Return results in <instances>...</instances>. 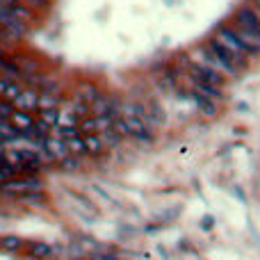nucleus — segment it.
<instances>
[{
  "mask_svg": "<svg viewBox=\"0 0 260 260\" xmlns=\"http://www.w3.org/2000/svg\"><path fill=\"white\" fill-rule=\"evenodd\" d=\"M212 39H215L217 44H221L231 53L233 64H235V69H238V71H242V69L247 67V59L251 57V53H249L247 46H244L242 41L235 37L233 27H219V30L215 32V37H212Z\"/></svg>",
  "mask_w": 260,
  "mask_h": 260,
  "instance_id": "nucleus-1",
  "label": "nucleus"
},
{
  "mask_svg": "<svg viewBox=\"0 0 260 260\" xmlns=\"http://www.w3.org/2000/svg\"><path fill=\"white\" fill-rule=\"evenodd\" d=\"M41 192V180L37 176H21V178H9L0 185V194H9V197H27V194Z\"/></svg>",
  "mask_w": 260,
  "mask_h": 260,
  "instance_id": "nucleus-2",
  "label": "nucleus"
},
{
  "mask_svg": "<svg viewBox=\"0 0 260 260\" xmlns=\"http://www.w3.org/2000/svg\"><path fill=\"white\" fill-rule=\"evenodd\" d=\"M194 62H197V64H206V67L215 69V71H219L221 76H229V78H235L240 73V71H235L231 64H226L224 59H221L219 55L210 48V44H206L203 48L194 50Z\"/></svg>",
  "mask_w": 260,
  "mask_h": 260,
  "instance_id": "nucleus-3",
  "label": "nucleus"
},
{
  "mask_svg": "<svg viewBox=\"0 0 260 260\" xmlns=\"http://www.w3.org/2000/svg\"><path fill=\"white\" fill-rule=\"evenodd\" d=\"M16 110H25V112H37L39 110V89L35 87H23V91L12 101Z\"/></svg>",
  "mask_w": 260,
  "mask_h": 260,
  "instance_id": "nucleus-4",
  "label": "nucleus"
},
{
  "mask_svg": "<svg viewBox=\"0 0 260 260\" xmlns=\"http://www.w3.org/2000/svg\"><path fill=\"white\" fill-rule=\"evenodd\" d=\"M189 76L197 78V80H203V82H210V85L215 87H221L224 85V76H221L219 71H215V69L206 67V64H192V71H189Z\"/></svg>",
  "mask_w": 260,
  "mask_h": 260,
  "instance_id": "nucleus-5",
  "label": "nucleus"
},
{
  "mask_svg": "<svg viewBox=\"0 0 260 260\" xmlns=\"http://www.w3.org/2000/svg\"><path fill=\"white\" fill-rule=\"evenodd\" d=\"M233 25L235 27H242V30H249V32H256V35H260V21L258 16L253 14L251 7H242L238 14H235L233 18Z\"/></svg>",
  "mask_w": 260,
  "mask_h": 260,
  "instance_id": "nucleus-6",
  "label": "nucleus"
},
{
  "mask_svg": "<svg viewBox=\"0 0 260 260\" xmlns=\"http://www.w3.org/2000/svg\"><path fill=\"white\" fill-rule=\"evenodd\" d=\"M44 148L48 151V155L53 157L55 162H62L64 157H69L71 153H69L67 144H64L62 137H55V135H48V137H44Z\"/></svg>",
  "mask_w": 260,
  "mask_h": 260,
  "instance_id": "nucleus-7",
  "label": "nucleus"
},
{
  "mask_svg": "<svg viewBox=\"0 0 260 260\" xmlns=\"http://www.w3.org/2000/svg\"><path fill=\"white\" fill-rule=\"evenodd\" d=\"M7 121L12 123L18 133H30L32 126H35V121H37V117H35V112H25V110H16V108H14V112L9 114Z\"/></svg>",
  "mask_w": 260,
  "mask_h": 260,
  "instance_id": "nucleus-8",
  "label": "nucleus"
},
{
  "mask_svg": "<svg viewBox=\"0 0 260 260\" xmlns=\"http://www.w3.org/2000/svg\"><path fill=\"white\" fill-rule=\"evenodd\" d=\"M23 82H18V80H9V78H3L0 76V99H5V101H14L18 94L23 91Z\"/></svg>",
  "mask_w": 260,
  "mask_h": 260,
  "instance_id": "nucleus-9",
  "label": "nucleus"
},
{
  "mask_svg": "<svg viewBox=\"0 0 260 260\" xmlns=\"http://www.w3.org/2000/svg\"><path fill=\"white\" fill-rule=\"evenodd\" d=\"M189 80H192V85H194V94H201V96H206V99H212V101H219L221 99L219 87L210 85V82L197 80V78H192V76H189Z\"/></svg>",
  "mask_w": 260,
  "mask_h": 260,
  "instance_id": "nucleus-10",
  "label": "nucleus"
},
{
  "mask_svg": "<svg viewBox=\"0 0 260 260\" xmlns=\"http://www.w3.org/2000/svg\"><path fill=\"white\" fill-rule=\"evenodd\" d=\"M64 103L59 91H39V110H50V108H59Z\"/></svg>",
  "mask_w": 260,
  "mask_h": 260,
  "instance_id": "nucleus-11",
  "label": "nucleus"
},
{
  "mask_svg": "<svg viewBox=\"0 0 260 260\" xmlns=\"http://www.w3.org/2000/svg\"><path fill=\"white\" fill-rule=\"evenodd\" d=\"M82 139H85V148H87L89 155H101V153L105 151V144H103V139H101L99 133L82 135Z\"/></svg>",
  "mask_w": 260,
  "mask_h": 260,
  "instance_id": "nucleus-12",
  "label": "nucleus"
},
{
  "mask_svg": "<svg viewBox=\"0 0 260 260\" xmlns=\"http://www.w3.org/2000/svg\"><path fill=\"white\" fill-rule=\"evenodd\" d=\"M99 96H101V91H99V87H96V85H87V82H85V85H80L76 89V99L82 101V103H87V105H91L96 99H99Z\"/></svg>",
  "mask_w": 260,
  "mask_h": 260,
  "instance_id": "nucleus-13",
  "label": "nucleus"
},
{
  "mask_svg": "<svg viewBox=\"0 0 260 260\" xmlns=\"http://www.w3.org/2000/svg\"><path fill=\"white\" fill-rule=\"evenodd\" d=\"M53 253H55L53 247L46 242H32L30 244V256L37 258V260H48V258H53Z\"/></svg>",
  "mask_w": 260,
  "mask_h": 260,
  "instance_id": "nucleus-14",
  "label": "nucleus"
},
{
  "mask_svg": "<svg viewBox=\"0 0 260 260\" xmlns=\"http://www.w3.org/2000/svg\"><path fill=\"white\" fill-rule=\"evenodd\" d=\"M64 144H67V148H69V153H71V155H85V153H87L82 135H76V137L64 139Z\"/></svg>",
  "mask_w": 260,
  "mask_h": 260,
  "instance_id": "nucleus-15",
  "label": "nucleus"
},
{
  "mask_svg": "<svg viewBox=\"0 0 260 260\" xmlns=\"http://www.w3.org/2000/svg\"><path fill=\"white\" fill-rule=\"evenodd\" d=\"M21 247H23V240L18 238V235H3V238H0V249H3V251L14 253Z\"/></svg>",
  "mask_w": 260,
  "mask_h": 260,
  "instance_id": "nucleus-16",
  "label": "nucleus"
},
{
  "mask_svg": "<svg viewBox=\"0 0 260 260\" xmlns=\"http://www.w3.org/2000/svg\"><path fill=\"white\" fill-rule=\"evenodd\" d=\"M39 112V121H44V123H48L50 128H55L57 126V121H59V108H50V110H37Z\"/></svg>",
  "mask_w": 260,
  "mask_h": 260,
  "instance_id": "nucleus-17",
  "label": "nucleus"
},
{
  "mask_svg": "<svg viewBox=\"0 0 260 260\" xmlns=\"http://www.w3.org/2000/svg\"><path fill=\"white\" fill-rule=\"evenodd\" d=\"M194 101H197V105L201 108L203 114H208V117H215V114H217L215 101H212V99H206V96H201V94H194Z\"/></svg>",
  "mask_w": 260,
  "mask_h": 260,
  "instance_id": "nucleus-18",
  "label": "nucleus"
},
{
  "mask_svg": "<svg viewBox=\"0 0 260 260\" xmlns=\"http://www.w3.org/2000/svg\"><path fill=\"white\" fill-rule=\"evenodd\" d=\"M99 135H101V139H103L105 146H117V144L121 142V135H119L114 128H108V130H103V133H99Z\"/></svg>",
  "mask_w": 260,
  "mask_h": 260,
  "instance_id": "nucleus-19",
  "label": "nucleus"
},
{
  "mask_svg": "<svg viewBox=\"0 0 260 260\" xmlns=\"http://www.w3.org/2000/svg\"><path fill=\"white\" fill-rule=\"evenodd\" d=\"M16 3H23V5H27L30 9H46L50 5V0H16Z\"/></svg>",
  "mask_w": 260,
  "mask_h": 260,
  "instance_id": "nucleus-20",
  "label": "nucleus"
},
{
  "mask_svg": "<svg viewBox=\"0 0 260 260\" xmlns=\"http://www.w3.org/2000/svg\"><path fill=\"white\" fill-rule=\"evenodd\" d=\"M12 112H14V103H12V101L0 99V117L9 119V114H12Z\"/></svg>",
  "mask_w": 260,
  "mask_h": 260,
  "instance_id": "nucleus-21",
  "label": "nucleus"
},
{
  "mask_svg": "<svg viewBox=\"0 0 260 260\" xmlns=\"http://www.w3.org/2000/svg\"><path fill=\"white\" fill-rule=\"evenodd\" d=\"M59 165H62V169H76V167H78V160H76V155H69V157H64Z\"/></svg>",
  "mask_w": 260,
  "mask_h": 260,
  "instance_id": "nucleus-22",
  "label": "nucleus"
},
{
  "mask_svg": "<svg viewBox=\"0 0 260 260\" xmlns=\"http://www.w3.org/2000/svg\"><path fill=\"white\" fill-rule=\"evenodd\" d=\"M96 260H119V258H114V256H96Z\"/></svg>",
  "mask_w": 260,
  "mask_h": 260,
  "instance_id": "nucleus-23",
  "label": "nucleus"
},
{
  "mask_svg": "<svg viewBox=\"0 0 260 260\" xmlns=\"http://www.w3.org/2000/svg\"><path fill=\"white\" fill-rule=\"evenodd\" d=\"M3 55H7V48H5L3 41H0V57H3Z\"/></svg>",
  "mask_w": 260,
  "mask_h": 260,
  "instance_id": "nucleus-24",
  "label": "nucleus"
},
{
  "mask_svg": "<svg viewBox=\"0 0 260 260\" xmlns=\"http://www.w3.org/2000/svg\"><path fill=\"white\" fill-rule=\"evenodd\" d=\"M5 148H7V146H5V144H0V157L5 155Z\"/></svg>",
  "mask_w": 260,
  "mask_h": 260,
  "instance_id": "nucleus-25",
  "label": "nucleus"
},
{
  "mask_svg": "<svg viewBox=\"0 0 260 260\" xmlns=\"http://www.w3.org/2000/svg\"><path fill=\"white\" fill-rule=\"evenodd\" d=\"M0 144H5V135L3 133H0Z\"/></svg>",
  "mask_w": 260,
  "mask_h": 260,
  "instance_id": "nucleus-26",
  "label": "nucleus"
}]
</instances>
